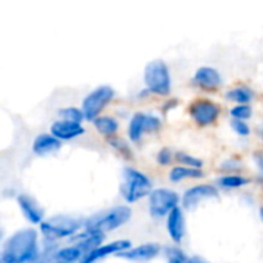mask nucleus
Returning <instances> with one entry per match:
<instances>
[{
	"mask_svg": "<svg viewBox=\"0 0 263 263\" xmlns=\"http://www.w3.org/2000/svg\"><path fill=\"white\" fill-rule=\"evenodd\" d=\"M230 126H231V129L239 136V137H248V136H251V126H250V123L247 122V120H236V119H231V122H230Z\"/></svg>",
	"mask_w": 263,
	"mask_h": 263,
	"instance_id": "obj_32",
	"label": "nucleus"
},
{
	"mask_svg": "<svg viewBox=\"0 0 263 263\" xmlns=\"http://www.w3.org/2000/svg\"><path fill=\"white\" fill-rule=\"evenodd\" d=\"M230 117L236 120H250L253 117V106L251 105H233L230 108Z\"/></svg>",
	"mask_w": 263,
	"mask_h": 263,
	"instance_id": "obj_31",
	"label": "nucleus"
},
{
	"mask_svg": "<svg viewBox=\"0 0 263 263\" xmlns=\"http://www.w3.org/2000/svg\"><path fill=\"white\" fill-rule=\"evenodd\" d=\"M143 85L153 94L159 97H168L173 89V79L170 66L162 59H154L146 63L143 69Z\"/></svg>",
	"mask_w": 263,
	"mask_h": 263,
	"instance_id": "obj_5",
	"label": "nucleus"
},
{
	"mask_svg": "<svg viewBox=\"0 0 263 263\" xmlns=\"http://www.w3.org/2000/svg\"><path fill=\"white\" fill-rule=\"evenodd\" d=\"M20 263H42V250H40L39 254H35V256H32V257H29V259H26V260Z\"/></svg>",
	"mask_w": 263,
	"mask_h": 263,
	"instance_id": "obj_36",
	"label": "nucleus"
},
{
	"mask_svg": "<svg viewBox=\"0 0 263 263\" xmlns=\"http://www.w3.org/2000/svg\"><path fill=\"white\" fill-rule=\"evenodd\" d=\"M220 193L222 191L216 183H196L183 191L180 206L185 211H193L197 206H200L203 202L219 200Z\"/></svg>",
	"mask_w": 263,
	"mask_h": 263,
	"instance_id": "obj_9",
	"label": "nucleus"
},
{
	"mask_svg": "<svg viewBox=\"0 0 263 263\" xmlns=\"http://www.w3.org/2000/svg\"><path fill=\"white\" fill-rule=\"evenodd\" d=\"M15 203L20 210L22 217L31 225V227H40L45 220H46V213L43 210V206L40 205V202L32 197L31 194L26 193H18L15 196Z\"/></svg>",
	"mask_w": 263,
	"mask_h": 263,
	"instance_id": "obj_11",
	"label": "nucleus"
},
{
	"mask_svg": "<svg viewBox=\"0 0 263 263\" xmlns=\"http://www.w3.org/2000/svg\"><path fill=\"white\" fill-rule=\"evenodd\" d=\"M114 97H116V89L109 85H100L94 88L92 91H89L83 97L82 105H80L85 114V120L94 122L99 116H102V112L114 100Z\"/></svg>",
	"mask_w": 263,
	"mask_h": 263,
	"instance_id": "obj_7",
	"label": "nucleus"
},
{
	"mask_svg": "<svg viewBox=\"0 0 263 263\" xmlns=\"http://www.w3.org/2000/svg\"><path fill=\"white\" fill-rule=\"evenodd\" d=\"M85 219L72 214H54L46 217V220L39 227L43 240L62 243L72 239L83 230Z\"/></svg>",
	"mask_w": 263,
	"mask_h": 263,
	"instance_id": "obj_2",
	"label": "nucleus"
},
{
	"mask_svg": "<svg viewBox=\"0 0 263 263\" xmlns=\"http://www.w3.org/2000/svg\"><path fill=\"white\" fill-rule=\"evenodd\" d=\"M83 257H85L83 250L74 243L60 245L57 250V262L59 263H80Z\"/></svg>",
	"mask_w": 263,
	"mask_h": 263,
	"instance_id": "obj_23",
	"label": "nucleus"
},
{
	"mask_svg": "<svg viewBox=\"0 0 263 263\" xmlns=\"http://www.w3.org/2000/svg\"><path fill=\"white\" fill-rule=\"evenodd\" d=\"M92 123V126H94V129L100 134V136H103L105 139H109V137H114V136H117V133H119V129H120V123H119V120L114 117V116H99L94 122H91Z\"/></svg>",
	"mask_w": 263,
	"mask_h": 263,
	"instance_id": "obj_21",
	"label": "nucleus"
},
{
	"mask_svg": "<svg viewBox=\"0 0 263 263\" xmlns=\"http://www.w3.org/2000/svg\"><path fill=\"white\" fill-rule=\"evenodd\" d=\"M173 162H176V151H173L168 146H163V148H160L157 151V154H156V163L159 166L168 168V166H173Z\"/></svg>",
	"mask_w": 263,
	"mask_h": 263,
	"instance_id": "obj_30",
	"label": "nucleus"
},
{
	"mask_svg": "<svg viewBox=\"0 0 263 263\" xmlns=\"http://www.w3.org/2000/svg\"><path fill=\"white\" fill-rule=\"evenodd\" d=\"M106 143L123 160H133L134 159V151H133V146H131V142L129 140H126L123 137H119V136H114V137L106 139Z\"/></svg>",
	"mask_w": 263,
	"mask_h": 263,
	"instance_id": "obj_24",
	"label": "nucleus"
},
{
	"mask_svg": "<svg viewBox=\"0 0 263 263\" xmlns=\"http://www.w3.org/2000/svg\"><path fill=\"white\" fill-rule=\"evenodd\" d=\"M254 97H256V94H254L253 88H250L247 85H239V86L230 88L225 92V99L234 105H251Z\"/></svg>",
	"mask_w": 263,
	"mask_h": 263,
	"instance_id": "obj_22",
	"label": "nucleus"
},
{
	"mask_svg": "<svg viewBox=\"0 0 263 263\" xmlns=\"http://www.w3.org/2000/svg\"><path fill=\"white\" fill-rule=\"evenodd\" d=\"M253 163H254V166H256V170H257V173H259V177H260V180H262V183H263V151L262 149H259V151H254V153H253Z\"/></svg>",
	"mask_w": 263,
	"mask_h": 263,
	"instance_id": "obj_33",
	"label": "nucleus"
},
{
	"mask_svg": "<svg viewBox=\"0 0 263 263\" xmlns=\"http://www.w3.org/2000/svg\"><path fill=\"white\" fill-rule=\"evenodd\" d=\"M146 200L149 217L154 220H162L166 219L173 210L180 206L182 196L176 190H171L168 186H159L151 191Z\"/></svg>",
	"mask_w": 263,
	"mask_h": 263,
	"instance_id": "obj_6",
	"label": "nucleus"
},
{
	"mask_svg": "<svg viewBox=\"0 0 263 263\" xmlns=\"http://www.w3.org/2000/svg\"><path fill=\"white\" fill-rule=\"evenodd\" d=\"M185 213L186 211L182 206H177L165 219L166 233L174 245H180L185 240V236H186V214Z\"/></svg>",
	"mask_w": 263,
	"mask_h": 263,
	"instance_id": "obj_15",
	"label": "nucleus"
},
{
	"mask_svg": "<svg viewBox=\"0 0 263 263\" xmlns=\"http://www.w3.org/2000/svg\"><path fill=\"white\" fill-rule=\"evenodd\" d=\"M163 122L157 114L153 112H134L128 122L126 134L131 143H140L146 134H156L162 129Z\"/></svg>",
	"mask_w": 263,
	"mask_h": 263,
	"instance_id": "obj_8",
	"label": "nucleus"
},
{
	"mask_svg": "<svg viewBox=\"0 0 263 263\" xmlns=\"http://www.w3.org/2000/svg\"><path fill=\"white\" fill-rule=\"evenodd\" d=\"M60 245L62 243L42 239V263H59L57 262V250Z\"/></svg>",
	"mask_w": 263,
	"mask_h": 263,
	"instance_id": "obj_29",
	"label": "nucleus"
},
{
	"mask_svg": "<svg viewBox=\"0 0 263 263\" xmlns=\"http://www.w3.org/2000/svg\"><path fill=\"white\" fill-rule=\"evenodd\" d=\"M85 126L83 123H77V122H68V120H62L57 119L55 122H52V125L49 126V133L54 134L59 140L62 142H71L76 140L79 137H82L85 134Z\"/></svg>",
	"mask_w": 263,
	"mask_h": 263,
	"instance_id": "obj_17",
	"label": "nucleus"
},
{
	"mask_svg": "<svg viewBox=\"0 0 263 263\" xmlns=\"http://www.w3.org/2000/svg\"><path fill=\"white\" fill-rule=\"evenodd\" d=\"M154 190L151 177L139 168L125 166L122 171V183H120V197L126 205L137 203L143 199H148L151 191Z\"/></svg>",
	"mask_w": 263,
	"mask_h": 263,
	"instance_id": "obj_4",
	"label": "nucleus"
},
{
	"mask_svg": "<svg viewBox=\"0 0 263 263\" xmlns=\"http://www.w3.org/2000/svg\"><path fill=\"white\" fill-rule=\"evenodd\" d=\"M163 253V248L157 242H145L140 245H133L129 250L120 253L117 257L133 263H148L157 259Z\"/></svg>",
	"mask_w": 263,
	"mask_h": 263,
	"instance_id": "obj_13",
	"label": "nucleus"
},
{
	"mask_svg": "<svg viewBox=\"0 0 263 263\" xmlns=\"http://www.w3.org/2000/svg\"><path fill=\"white\" fill-rule=\"evenodd\" d=\"M133 217V210L129 205H114L111 208H106L100 213H96L89 217H85L83 230L88 231H97V233H114L125 227Z\"/></svg>",
	"mask_w": 263,
	"mask_h": 263,
	"instance_id": "obj_3",
	"label": "nucleus"
},
{
	"mask_svg": "<svg viewBox=\"0 0 263 263\" xmlns=\"http://www.w3.org/2000/svg\"><path fill=\"white\" fill-rule=\"evenodd\" d=\"M259 217H260V220H262V223H263V206L259 208Z\"/></svg>",
	"mask_w": 263,
	"mask_h": 263,
	"instance_id": "obj_37",
	"label": "nucleus"
},
{
	"mask_svg": "<svg viewBox=\"0 0 263 263\" xmlns=\"http://www.w3.org/2000/svg\"><path fill=\"white\" fill-rule=\"evenodd\" d=\"M193 85L205 92H214L223 85V77L214 66H200L194 71Z\"/></svg>",
	"mask_w": 263,
	"mask_h": 263,
	"instance_id": "obj_14",
	"label": "nucleus"
},
{
	"mask_svg": "<svg viewBox=\"0 0 263 263\" xmlns=\"http://www.w3.org/2000/svg\"><path fill=\"white\" fill-rule=\"evenodd\" d=\"M188 114H190L191 120L197 126L208 128V126H213L220 119L222 108L214 100H210V99H197V100H194L190 105Z\"/></svg>",
	"mask_w": 263,
	"mask_h": 263,
	"instance_id": "obj_10",
	"label": "nucleus"
},
{
	"mask_svg": "<svg viewBox=\"0 0 263 263\" xmlns=\"http://www.w3.org/2000/svg\"><path fill=\"white\" fill-rule=\"evenodd\" d=\"M203 177H205L203 170L183 166V165H174L168 171V180L171 183H182L185 180H199Z\"/></svg>",
	"mask_w": 263,
	"mask_h": 263,
	"instance_id": "obj_19",
	"label": "nucleus"
},
{
	"mask_svg": "<svg viewBox=\"0 0 263 263\" xmlns=\"http://www.w3.org/2000/svg\"><path fill=\"white\" fill-rule=\"evenodd\" d=\"M105 237L106 234L103 233H97V231H88V230H82L79 234H76L72 239H69L66 243H74L79 248L83 250L85 254H88L89 251L96 250L97 247L105 243Z\"/></svg>",
	"mask_w": 263,
	"mask_h": 263,
	"instance_id": "obj_18",
	"label": "nucleus"
},
{
	"mask_svg": "<svg viewBox=\"0 0 263 263\" xmlns=\"http://www.w3.org/2000/svg\"><path fill=\"white\" fill-rule=\"evenodd\" d=\"M163 254H165L166 263H186L190 257L179 245H174V243L163 248Z\"/></svg>",
	"mask_w": 263,
	"mask_h": 263,
	"instance_id": "obj_28",
	"label": "nucleus"
},
{
	"mask_svg": "<svg viewBox=\"0 0 263 263\" xmlns=\"http://www.w3.org/2000/svg\"><path fill=\"white\" fill-rule=\"evenodd\" d=\"M177 106H179V100H177V99H174V97H170V99L162 105V111L166 114V112H170V111L176 109Z\"/></svg>",
	"mask_w": 263,
	"mask_h": 263,
	"instance_id": "obj_34",
	"label": "nucleus"
},
{
	"mask_svg": "<svg viewBox=\"0 0 263 263\" xmlns=\"http://www.w3.org/2000/svg\"><path fill=\"white\" fill-rule=\"evenodd\" d=\"M214 183L220 191H237L247 188L251 183V179L245 174H220Z\"/></svg>",
	"mask_w": 263,
	"mask_h": 263,
	"instance_id": "obj_20",
	"label": "nucleus"
},
{
	"mask_svg": "<svg viewBox=\"0 0 263 263\" xmlns=\"http://www.w3.org/2000/svg\"><path fill=\"white\" fill-rule=\"evenodd\" d=\"M219 171L222 174H243L245 163L239 157H228L219 163Z\"/></svg>",
	"mask_w": 263,
	"mask_h": 263,
	"instance_id": "obj_25",
	"label": "nucleus"
},
{
	"mask_svg": "<svg viewBox=\"0 0 263 263\" xmlns=\"http://www.w3.org/2000/svg\"><path fill=\"white\" fill-rule=\"evenodd\" d=\"M57 116H59V119L68 120V122H77V123H83L85 122V114H83L82 108H77V106L60 108L57 111Z\"/></svg>",
	"mask_w": 263,
	"mask_h": 263,
	"instance_id": "obj_27",
	"label": "nucleus"
},
{
	"mask_svg": "<svg viewBox=\"0 0 263 263\" xmlns=\"http://www.w3.org/2000/svg\"><path fill=\"white\" fill-rule=\"evenodd\" d=\"M62 140H59L51 133H42L37 134L31 143V151L37 157H51L55 156L62 149Z\"/></svg>",
	"mask_w": 263,
	"mask_h": 263,
	"instance_id": "obj_16",
	"label": "nucleus"
},
{
	"mask_svg": "<svg viewBox=\"0 0 263 263\" xmlns=\"http://www.w3.org/2000/svg\"><path fill=\"white\" fill-rule=\"evenodd\" d=\"M42 250V236L40 231L34 227L20 228L12 233L9 237L3 239L0 250V262L20 263Z\"/></svg>",
	"mask_w": 263,
	"mask_h": 263,
	"instance_id": "obj_1",
	"label": "nucleus"
},
{
	"mask_svg": "<svg viewBox=\"0 0 263 263\" xmlns=\"http://www.w3.org/2000/svg\"><path fill=\"white\" fill-rule=\"evenodd\" d=\"M131 247H133V242L129 239H116L111 242H105L103 245H100L96 250L85 254V257L82 259L80 263H99L106 257H112V256L117 257L120 253L129 250Z\"/></svg>",
	"mask_w": 263,
	"mask_h": 263,
	"instance_id": "obj_12",
	"label": "nucleus"
},
{
	"mask_svg": "<svg viewBox=\"0 0 263 263\" xmlns=\"http://www.w3.org/2000/svg\"><path fill=\"white\" fill-rule=\"evenodd\" d=\"M186 263H211L208 262L206 259H203L202 256H190L188 257V262Z\"/></svg>",
	"mask_w": 263,
	"mask_h": 263,
	"instance_id": "obj_35",
	"label": "nucleus"
},
{
	"mask_svg": "<svg viewBox=\"0 0 263 263\" xmlns=\"http://www.w3.org/2000/svg\"><path fill=\"white\" fill-rule=\"evenodd\" d=\"M176 163L183 165V166L199 168V170H203V166H205V162L200 157L193 156L186 151H176Z\"/></svg>",
	"mask_w": 263,
	"mask_h": 263,
	"instance_id": "obj_26",
	"label": "nucleus"
}]
</instances>
